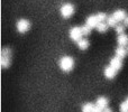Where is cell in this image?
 Returning <instances> with one entry per match:
<instances>
[{
  "label": "cell",
  "mask_w": 128,
  "mask_h": 112,
  "mask_svg": "<svg viewBox=\"0 0 128 112\" xmlns=\"http://www.w3.org/2000/svg\"><path fill=\"white\" fill-rule=\"evenodd\" d=\"M96 106L101 108L102 110H104V109L108 107V99L104 97H99L97 99V101H96Z\"/></svg>",
  "instance_id": "cell-8"
},
{
  "label": "cell",
  "mask_w": 128,
  "mask_h": 112,
  "mask_svg": "<svg viewBox=\"0 0 128 112\" xmlns=\"http://www.w3.org/2000/svg\"><path fill=\"white\" fill-rule=\"evenodd\" d=\"M124 26L125 27H128V16L125 18V20H124Z\"/></svg>",
  "instance_id": "cell-23"
},
{
  "label": "cell",
  "mask_w": 128,
  "mask_h": 112,
  "mask_svg": "<svg viewBox=\"0 0 128 112\" xmlns=\"http://www.w3.org/2000/svg\"><path fill=\"white\" fill-rule=\"evenodd\" d=\"M1 56L11 57V49L9 48V47H4V48H2V52H1Z\"/></svg>",
  "instance_id": "cell-19"
},
{
  "label": "cell",
  "mask_w": 128,
  "mask_h": 112,
  "mask_svg": "<svg viewBox=\"0 0 128 112\" xmlns=\"http://www.w3.org/2000/svg\"><path fill=\"white\" fill-rule=\"evenodd\" d=\"M81 30H82V34H83V36H88L90 35L91 33V28L88 26V25H84V26L81 27Z\"/></svg>",
  "instance_id": "cell-18"
},
{
  "label": "cell",
  "mask_w": 128,
  "mask_h": 112,
  "mask_svg": "<svg viewBox=\"0 0 128 112\" xmlns=\"http://www.w3.org/2000/svg\"><path fill=\"white\" fill-rule=\"evenodd\" d=\"M127 52H128V46H127Z\"/></svg>",
  "instance_id": "cell-26"
},
{
  "label": "cell",
  "mask_w": 128,
  "mask_h": 112,
  "mask_svg": "<svg viewBox=\"0 0 128 112\" xmlns=\"http://www.w3.org/2000/svg\"><path fill=\"white\" fill-rule=\"evenodd\" d=\"M126 103L128 104V97H127V99H126Z\"/></svg>",
  "instance_id": "cell-25"
},
{
  "label": "cell",
  "mask_w": 128,
  "mask_h": 112,
  "mask_svg": "<svg viewBox=\"0 0 128 112\" xmlns=\"http://www.w3.org/2000/svg\"><path fill=\"white\" fill-rule=\"evenodd\" d=\"M119 110H120V112H128V104L126 103V101L122 102L119 106Z\"/></svg>",
  "instance_id": "cell-21"
},
{
  "label": "cell",
  "mask_w": 128,
  "mask_h": 112,
  "mask_svg": "<svg viewBox=\"0 0 128 112\" xmlns=\"http://www.w3.org/2000/svg\"><path fill=\"white\" fill-rule=\"evenodd\" d=\"M88 46H89L88 39H83V38H82L81 40H79V42H78V47H79L81 51H84V49H86V48H88Z\"/></svg>",
  "instance_id": "cell-13"
},
{
  "label": "cell",
  "mask_w": 128,
  "mask_h": 112,
  "mask_svg": "<svg viewBox=\"0 0 128 112\" xmlns=\"http://www.w3.org/2000/svg\"><path fill=\"white\" fill-rule=\"evenodd\" d=\"M117 20L114 18V16L112 15H110V16H108V18H107V25H108L109 27H116L117 26Z\"/></svg>",
  "instance_id": "cell-14"
},
{
  "label": "cell",
  "mask_w": 128,
  "mask_h": 112,
  "mask_svg": "<svg viewBox=\"0 0 128 112\" xmlns=\"http://www.w3.org/2000/svg\"><path fill=\"white\" fill-rule=\"evenodd\" d=\"M58 66L63 72L68 73L70 71H72L73 67H74V59L71 56H63L58 61Z\"/></svg>",
  "instance_id": "cell-1"
},
{
  "label": "cell",
  "mask_w": 128,
  "mask_h": 112,
  "mask_svg": "<svg viewBox=\"0 0 128 112\" xmlns=\"http://www.w3.org/2000/svg\"><path fill=\"white\" fill-rule=\"evenodd\" d=\"M16 27H17L18 33L24 34V33H26L29 28H30V22H29L27 19H20V20H18L17 21Z\"/></svg>",
  "instance_id": "cell-3"
},
{
  "label": "cell",
  "mask_w": 128,
  "mask_h": 112,
  "mask_svg": "<svg viewBox=\"0 0 128 112\" xmlns=\"http://www.w3.org/2000/svg\"><path fill=\"white\" fill-rule=\"evenodd\" d=\"M82 36H83V34H82V30L80 27H73V28L70 29V38L74 42L78 43L79 40H81Z\"/></svg>",
  "instance_id": "cell-4"
},
{
  "label": "cell",
  "mask_w": 128,
  "mask_h": 112,
  "mask_svg": "<svg viewBox=\"0 0 128 112\" xmlns=\"http://www.w3.org/2000/svg\"><path fill=\"white\" fill-rule=\"evenodd\" d=\"M115 53H116V56L117 57H119V58H124V57H126V55L128 54V52H127V48H125V47H122V46H118L117 48H116V51H115Z\"/></svg>",
  "instance_id": "cell-11"
},
{
  "label": "cell",
  "mask_w": 128,
  "mask_h": 112,
  "mask_svg": "<svg viewBox=\"0 0 128 112\" xmlns=\"http://www.w3.org/2000/svg\"><path fill=\"white\" fill-rule=\"evenodd\" d=\"M61 11V15H62L63 18H68L74 13V6L72 3H64L60 9Z\"/></svg>",
  "instance_id": "cell-2"
},
{
  "label": "cell",
  "mask_w": 128,
  "mask_h": 112,
  "mask_svg": "<svg viewBox=\"0 0 128 112\" xmlns=\"http://www.w3.org/2000/svg\"><path fill=\"white\" fill-rule=\"evenodd\" d=\"M104 76H106V79L111 80V79H114V77L116 76V74H117V71L109 65V66H107V67L104 68Z\"/></svg>",
  "instance_id": "cell-6"
},
{
  "label": "cell",
  "mask_w": 128,
  "mask_h": 112,
  "mask_svg": "<svg viewBox=\"0 0 128 112\" xmlns=\"http://www.w3.org/2000/svg\"><path fill=\"white\" fill-rule=\"evenodd\" d=\"M108 25L104 24V22H99V24L97 25V27H96V29H97L99 33H104V31H107V29H108Z\"/></svg>",
  "instance_id": "cell-15"
},
{
  "label": "cell",
  "mask_w": 128,
  "mask_h": 112,
  "mask_svg": "<svg viewBox=\"0 0 128 112\" xmlns=\"http://www.w3.org/2000/svg\"><path fill=\"white\" fill-rule=\"evenodd\" d=\"M96 17H97L98 22H104V20H107V18H108V16H107L104 12H98L97 15H96Z\"/></svg>",
  "instance_id": "cell-17"
},
{
  "label": "cell",
  "mask_w": 128,
  "mask_h": 112,
  "mask_svg": "<svg viewBox=\"0 0 128 112\" xmlns=\"http://www.w3.org/2000/svg\"><path fill=\"white\" fill-rule=\"evenodd\" d=\"M98 24H99V22H98V20H97V17H96V15H91V16H89V17L86 18V25H88V26L90 27L91 29H92V28H96Z\"/></svg>",
  "instance_id": "cell-7"
},
{
  "label": "cell",
  "mask_w": 128,
  "mask_h": 112,
  "mask_svg": "<svg viewBox=\"0 0 128 112\" xmlns=\"http://www.w3.org/2000/svg\"><path fill=\"white\" fill-rule=\"evenodd\" d=\"M112 16H114V18H115L117 21H124L125 20V18L127 17V15H126V12H125L124 10H116L115 12L112 13Z\"/></svg>",
  "instance_id": "cell-10"
},
{
  "label": "cell",
  "mask_w": 128,
  "mask_h": 112,
  "mask_svg": "<svg viewBox=\"0 0 128 112\" xmlns=\"http://www.w3.org/2000/svg\"><path fill=\"white\" fill-rule=\"evenodd\" d=\"M115 30H116V33H117L118 35H122V34H124L125 26H122V25H117V26L115 27Z\"/></svg>",
  "instance_id": "cell-20"
},
{
  "label": "cell",
  "mask_w": 128,
  "mask_h": 112,
  "mask_svg": "<svg viewBox=\"0 0 128 112\" xmlns=\"http://www.w3.org/2000/svg\"><path fill=\"white\" fill-rule=\"evenodd\" d=\"M117 43L119 46L122 47H125V46H128V36L126 35V34H122V35L118 36L117 38Z\"/></svg>",
  "instance_id": "cell-9"
},
{
  "label": "cell",
  "mask_w": 128,
  "mask_h": 112,
  "mask_svg": "<svg viewBox=\"0 0 128 112\" xmlns=\"http://www.w3.org/2000/svg\"><path fill=\"white\" fill-rule=\"evenodd\" d=\"M94 107H96V104L91 103V102H86V103H84L82 106V112H93Z\"/></svg>",
  "instance_id": "cell-12"
},
{
  "label": "cell",
  "mask_w": 128,
  "mask_h": 112,
  "mask_svg": "<svg viewBox=\"0 0 128 112\" xmlns=\"http://www.w3.org/2000/svg\"><path fill=\"white\" fill-rule=\"evenodd\" d=\"M1 66L4 68H8L10 66V57L1 56Z\"/></svg>",
  "instance_id": "cell-16"
},
{
  "label": "cell",
  "mask_w": 128,
  "mask_h": 112,
  "mask_svg": "<svg viewBox=\"0 0 128 112\" xmlns=\"http://www.w3.org/2000/svg\"><path fill=\"white\" fill-rule=\"evenodd\" d=\"M93 112H104V110H102L101 108H99V107L96 106V107H94V110H93Z\"/></svg>",
  "instance_id": "cell-22"
},
{
  "label": "cell",
  "mask_w": 128,
  "mask_h": 112,
  "mask_svg": "<svg viewBox=\"0 0 128 112\" xmlns=\"http://www.w3.org/2000/svg\"><path fill=\"white\" fill-rule=\"evenodd\" d=\"M104 112H112V110H111L110 108H106V109L104 110Z\"/></svg>",
  "instance_id": "cell-24"
},
{
  "label": "cell",
  "mask_w": 128,
  "mask_h": 112,
  "mask_svg": "<svg viewBox=\"0 0 128 112\" xmlns=\"http://www.w3.org/2000/svg\"><path fill=\"white\" fill-rule=\"evenodd\" d=\"M110 66L114 67L118 72V71L122 67V59L119 58V57H117V56L112 57V58L110 59Z\"/></svg>",
  "instance_id": "cell-5"
}]
</instances>
